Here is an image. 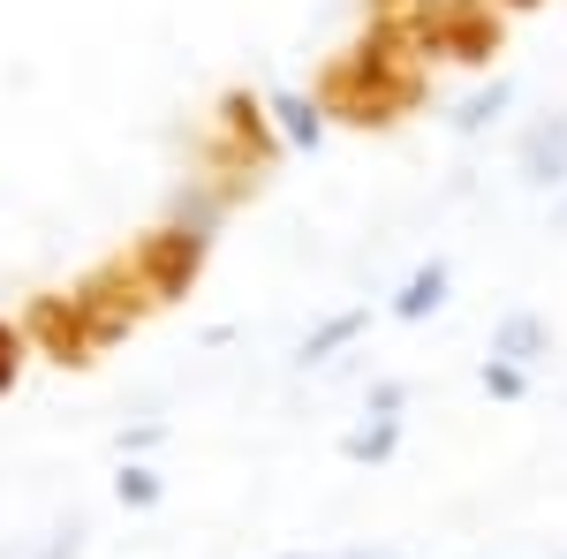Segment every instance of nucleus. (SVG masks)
<instances>
[{
	"mask_svg": "<svg viewBox=\"0 0 567 559\" xmlns=\"http://www.w3.org/2000/svg\"><path fill=\"white\" fill-rule=\"evenodd\" d=\"M499 15H529V8H545V0H492Z\"/></svg>",
	"mask_w": 567,
	"mask_h": 559,
	"instance_id": "obj_20",
	"label": "nucleus"
},
{
	"mask_svg": "<svg viewBox=\"0 0 567 559\" xmlns=\"http://www.w3.org/2000/svg\"><path fill=\"white\" fill-rule=\"evenodd\" d=\"M23 341L39 348V355H53L61 371H84V363L106 355V341H99V325H91V310H84L76 288L31 296V310H23Z\"/></svg>",
	"mask_w": 567,
	"mask_h": 559,
	"instance_id": "obj_5",
	"label": "nucleus"
},
{
	"mask_svg": "<svg viewBox=\"0 0 567 559\" xmlns=\"http://www.w3.org/2000/svg\"><path fill=\"white\" fill-rule=\"evenodd\" d=\"M333 559H416V552H401V545H349V552H333Z\"/></svg>",
	"mask_w": 567,
	"mask_h": 559,
	"instance_id": "obj_19",
	"label": "nucleus"
},
{
	"mask_svg": "<svg viewBox=\"0 0 567 559\" xmlns=\"http://www.w3.org/2000/svg\"><path fill=\"white\" fill-rule=\"evenodd\" d=\"M130 258H136V272H144L152 302L167 310V302H182L197 280H205L213 235H205V227H182V219H159L152 235H136V242H130Z\"/></svg>",
	"mask_w": 567,
	"mask_h": 559,
	"instance_id": "obj_3",
	"label": "nucleus"
},
{
	"mask_svg": "<svg viewBox=\"0 0 567 559\" xmlns=\"http://www.w3.org/2000/svg\"><path fill=\"white\" fill-rule=\"evenodd\" d=\"M114 499H122L130 515H152V507L167 499V476L152 469V462H122V469H114Z\"/></svg>",
	"mask_w": 567,
	"mask_h": 559,
	"instance_id": "obj_13",
	"label": "nucleus"
},
{
	"mask_svg": "<svg viewBox=\"0 0 567 559\" xmlns=\"http://www.w3.org/2000/svg\"><path fill=\"white\" fill-rule=\"evenodd\" d=\"M280 559H326V552H280Z\"/></svg>",
	"mask_w": 567,
	"mask_h": 559,
	"instance_id": "obj_22",
	"label": "nucleus"
},
{
	"mask_svg": "<svg viewBox=\"0 0 567 559\" xmlns=\"http://www.w3.org/2000/svg\"><path fill=\"white\" fill-rule=\"evenodd\" d=\"M515 106V76H492V84H477L470 99H454V114H446V130L454 136H484L499 114Z\"/></svg>",
	"mask_w": 567,
	"mask_h": 559,
	"instance_id": "obj_12",
	"label": "nucleus"
},
{
	"mask_svg": "<svg viewBox=\"0 0 567 559\" xmlns=\"http://www.w3.org/2000/svg\"><path fill=\"white\" fill-rule=\"evenodd\" d=\"M76 296H84V310H91V325H99V341L114 348V341H130L136 325L159 310L152 302V288H144V272H136V258L130 250H114V258H99L76 280Z\"/></svg>",
	"mask_w": 567,
	"mask_h": 559,
	"instance_id": "obj_4",
	"label": "nucleus"
},
{
	"mask_svg": "<svg viewBox=\"0 0 567 559\" xmlns=\"http://www.w3.org/2000/svg\"><path fill=\"white\" fill-rule=\"evenodd\" d=\"M0 559H84V521H53V529H39V545L0 552Z\"/></svg>",
	"mask_w": 567,
	"mask_h": 559,
	"instance_id": "obj_14",
	"label": "nucleus"
},
{
	"mask_svg": "<svg viewBox=\"0 0 567 559\" xmlns=\"http://www.w3.org/2000/svg\"><path fill=\"white\" fill-rule=\"evenodd\" d=\"M515 174H523V189H560L567 197V106L560 114H537L523 130V144H515Z\"/></svg>",
	"mask_w": 567,
	"mask_h": 559,
	"instance_id": "obj_6",
	"label": "nucleus"
},
{
	"mask_svg": "<svg viewBox=\"0 0 567 559\" xmlns=\"http://www.w3.org/2000/svg\"><path fill=\"white\" fill-rule=\"evenodd\" d=\"M560 219H567V197H560Z\"/></svg>",
	"mask_w": 567,
	"mask_h": 559,
	"instance_id": "obj_23",
	"label": "nucleus"
},
{
	"mask_svg": "<svg viewBox=\"0 0 567 559\" xmlns=\"http://www.w3.org/2000/svg\"><path fill=\"white\" fill-rule=\"evenodd\" d=\"M393 454H401V416H355L341 431V462H355V469H379Z\"/></svg>",
	"mask_w": 567,
	"mask_h": 559,
	"instance_id": "obj_11",
	"label": "nucleus"
},
{
	"mask_svg": "<svg viewBox=\"0 0 567 559\" xmlns=\"http://www.w3.org/2000/svg\"><path fill=\"white\" fill-rule=\"evenodd\" d=\"M416 0H371V15H409Z\"/></svg>",
	"mask_w": 567,
	"mask_h": 559,
	"instance_id": "obj_21",
	"label": "nucleus"
},
{
	"mask_svg": "<svg viewBox=\"0 0 567 559\" xmlns=\"http://www.w3.org/2000/svg\"><path fill=\"white\" fill-rule=\"evenodd\" d=\"M477 386L492 393V401H529V371H515V363H492V355H484V363H477Z\"/></svg>",
	"mask_w": 567,
	"mask_h": 559,
	"instance_id": "obj_15",
	"label": "nucleus"
},
{
	"mask_svg": "<svg viewBox=\"0 0 567 559\" xmlns=\"http://www.w3.org/2000/svg\"><path fill=\"white\" fill-rule=\"evenodd\" d=\"M310 99L341 130H393L401 114H416L424 106V53L409 39V23L401 15H371V31L318 69Z\"/></svg>",
	"mask_w": 567,
	"mask_h": 559,
	"instance_id": "obj_1",
	"label": "nucleus"
},
{
	"mask_svg": "<svg viewBox=\"0 0 567 559\" xmlns=\"http://www.w3.org/2000/svg\"><path fill=\"white\" fill-rule=\"evenodd\" d=\"M363 333H371V302H349V310L318 318L303 341H296V371H326V363H333V355H349Z\"/></svg>",
	"mask_w": 567,
	"mask_h": 559,
	"instance_id": "obj_8",
	"label": "nucleus"
},
{
	"mask_svg": "<svg viewBox=\"0 0 567 559\" xmlns=\"http://www.w3.org/2000/svg\"><path fill=\"white\" fill-rule=\"evenodd\" d=\"M553 559H567V552H553Z\"/></svg>",
	"mask_w": 567,
	"mask_h": 559,
	"instance_id": "obj_24",
	"label": "nucleus"
},
{
	"mask_svg": "<svg viewBox=\"0 0 567 559\" xmlns=\"http://www.w3.org/2000/svg\"><path fill=\"white\" fill-rule=\"evenodd\" d=\"M265 106H272V130H280V144H288V152H318V144H326V106H318L310 91L280 84Z\"/></svg>",
	"mask_w": 567,
	"mask_h": 559,
	"instance_id": "obj_10",
	"label": "nucleus"
},
{
	"mask_svg": "<svg viewBox=\"0 0 567 559\" xmlns=\"http://www.w3.org/2000/svg\"><path fill=\"white\" fill-rule=\"evenodd\" d=\"M23 355H31L23 325H8V318H0V393H16V379H23Z\"/></svg>",
	"mask_w": 567,
	"mask_h": 559,
	"instance_id": "obj_16",
	"label": "nucleus"
},
{
	"mask_svg": "<svg viewBox=\"0 0 567 559\" xmlns=\"http://www.w3.org/2000/svg\"><path fill=\"white\" fill-rule=\"evenodd\" d=\"M288 144H280V130H272V106L265 99H250V91H219L213 106V136H205V174H219V197L235 205L250 182H258L272 159H280Z\"/></svg>",
	"mask_w": 567,
	"mask_h": 559,
	"instance_id": "obj_2",
	"label": "nucleus"
},
{
	"mask_svg": "<svg viewBox=\"0 0 567 559\" xmlns=\"http://www.w3.org/2000/svg\"><path fill=\"white\" fill-rule=\"evenodd\" d=\"M492 363H515V371H537V363H553V318L545 310H507L499 325H492V341H484Z\"/></svg>",
	"mask_w": 567,
	"mask_h": 559,
	"instance_id": "obj_7",
	"label": "nucleus"
},
{
	"mask_svg": "<svg viewBox=\"0 0 567 559\" xmlns=\"http://www.w3.org/2000/svg\"><path fill=\"white\" fill-rule=\"evenodd\" d=\"M159 446V424H136V431H122V462H144Z\"/></svg>",
	"mask_w": 567,
	"mask_h": 559,
	"instance_id": "obj_18",
	"label": "nucleus"
},
{
	"mask_svg": "<svg viewBox=\"0 0 567 559\" xmlns=\"http://www.w3.org/2000/svg\"><path fill=\"white\" fill-rule=\"evenodd\" d=\"M446 296H454V265L446 258H424L401 288L386 296V318H401V325H424V318H439L446 310Z\"/></svg>",
	"mask_w": 567,
	"mask_h": 559,
	"instance_id": "obj_9",
	"label": "nucleus"
},
{
	"mask_svg": "<svg viewBox=\"0 0 567 559\" xmlns=\"http://www.w3.org/2000/svg\"><path fill=\"white\" fill-rule=\"evenodd\" d=\"M409 408V386L401 379H371V393H363V416H401Z\"/></svg>",
	"mask_w": 567,
	"mask_h": 559,
	"instance_id": "obj_17",
	"label": "nucleus"
}]
</instances>
